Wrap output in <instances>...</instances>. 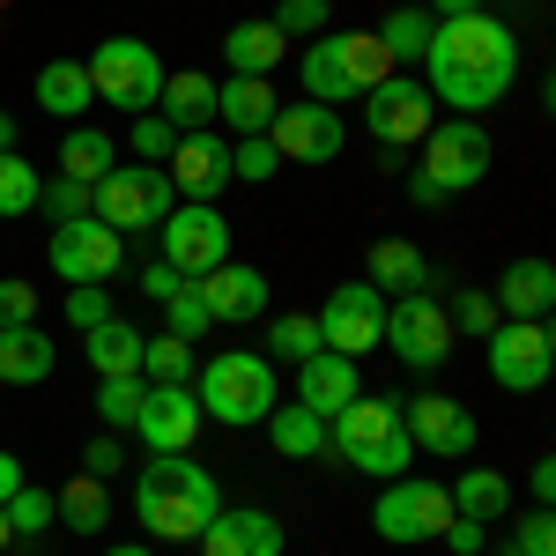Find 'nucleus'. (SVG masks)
<instances>
[{"mask_svg":"<svg viewBox=\"0 0 556 556\" xmlns=\"http://www.w3.org/2000/svg\"><path fill=\"white\" fill-rule=\"evenodd\" d=\"M490 156H497V149H490V127H482V119H445V127L424 134V164H416V172L453 201V193H475V186L490 178Z\"/></svg>","mask_w":556,"mask_h":556,"instance_id":"nucleus-10","label":"nucleus"},{"mask_svg":"<svg viewBox=\"0 0 556 556\" xmlns=\"http://www.w3.org/2000/svg\"><path fill=\"white\" fill-rule=\"evenodd\" d=\"M127 149L141 156V164H172V149H178V127L164 119V112H134V127H127Z\"/></svg>","mask_w":556,"mask_h":556,"instance_id":"nucleus-43","label":"nucleus"},{"mask_svg":"<svg viewBox=\"0 0 556 556\" xmlns=\"http://www.w3.org/2000/svg\"><path fill=\"white\" fill-rule=\"evenodd\" d=\"M38 186H45L38 164L8 149V156H0V223H15V215H38Z\"/></svg>","mask_w":556,"mask_h":556,"instance_id":"nucleus-37","label":"nucleus"},{"mask_svg":"<svg viewBox=\"0 0 556 556\" xmlns=\"http://www.w3.org/2000/svg\"><path fill=\"white\" fill-rule=\"evenodd\" d=\"M141 393H149V379H141V371H127V379H97V416H104L112 430H134Z\"/></svg>","mask_w":556,"mask_h":556,"instance_id":"nucleus-42","label":"nucleus"},{"mask_svg":"<svg viewBox=\"0 0 556 556\" xmlns=\"http://www.w3.org/2000/svg\"><path fill=\"white\" fill-rule=\"evenodd\" d=\"M83 356H89L97 379H127V371H141V327H127V319L112 312V319H97L83 334Z\"/></svg>","mask_w":556,"mask_h":556,"instance_id":"nucleus-30","label":"nucleus"},{"mask_svg":"<svg viewBox=\"0 0 556 556\" xmlns=\"http://www.w3.org/2000/svg\"><path fill=\"white\" fill-rule=\"evenodd\" d=\"M401 193H408L416 208H445V193H438V186H430V178L416 172V164H408V178H401Z\"/></svg>","mask_w":556,"mask_h":556,"instance_id":"nucleus-53","label":"nucleus"},{"mask_svg":"<svg viewBox=\"0 0 556 556\" xmlns=\"http://www.w3.org/2000/svg\"><path fill=\"white\" fill-rule=\"evenodd\" d=\"M89 67V89L104 97V104H119V112H156V97H164V60H156V45L141 38H104L97 45V60Z\"/></svg>","mask_w":556,"mask_h":556,"instance_id":"nucleus-6","label":"nucleus"},{"mask_svg":"<svg viewBox=\"0 0 556 556\" xmlns=\"http://www.w3.org/2000/svg\"><path fill=\"white\" fill-rule=\"evenodd\" d=\"M60 527H75V534H89V542H97V534L112 527V490H104L97 475L67 482V490H60Z\"/></svg>","mask_w":556,"mask_h":556,"instance_id":"nucleus-36","label":"nucleus"},{"mask_svg":"<svg viewBox=\"0 0 556 556\" xmlns=\"http://www.w3.org/2000/svg\"><path fill=\"white\" fill-rule=\"evenodd\" d=\"M445 497H453V513H460V519H482V527L513 513V482H505L497 468H460V482H453Z\"/></svg>","mask_w":556,"mask_h":556,"instance_id":"nucleus-31","label":"nucleus"},{"mask_svg":"<svg viewBox=\"0 0 556 556\" xmlns=\"http://www.w3.org/2000/svg\"><path fill=\"white\" fill-rule=\"evenodd\" d=\"M8 527H15V534H45V527H60V490L23 482V490L8 497Z\"/></svg>","mask_w":556,"mask_h":556,"instance_id":"nucleus-39","label":"nucleus"},{"mask_svg":"<svg viewBox=\"0 0 556 556\" xmlns=\"http://www.w3.org/2000/svg\"><path fill=\"white\" fill-rule=\"evenodd\" d=\"M156 260H172L178 275L193 282V275H208L230 260V223L215 201H178L164 223H156Z\"/></svg>","mask_w":556,"mask_h":556,"instance_id":"nucleus-11","label":"nucleus"},{"mask_svg":"<svg viewBox=\"0 0 556 556\" xmlns=\"http://www.w3.org/2000/svg\"><path fill=\"white\" fill-rule=\"evenodd\" d=\"M119 164V141L104 127H67V141H60V172L83 178V186H97V178Z\"/></svg>","mask_w":556,"mask_h":556,"instance_id":"nucleus-33","label":"nucleus"},{"mask_svg":"<svg viewBox=\"0 0 556 556\" xmlns=\"http://www.w3.org/2000/svg\"><path fill=\"white\" fill-rule=\"evenodd\" d=\"M327 453H342L356 475H379V482L416 468V445H408L401 408L393 401H371V393H356L342 416H327Z\"/></svg>","mask_w":556,"mask_h":556,"instance_id":"nucleus-5","label":"nucleus"},{"mask_svg":"<svg viewBox=\"0 0 556 556\" xmlns=\"http://www.w3.org/2000/svg\"><path fill=\"white\" fill-rule=\"evenodd\" d=\"M445 319H453V334H468V342H482V334L497 327V304H490V290H460Z\"/></svg>","mask_w":556,"mask_h":556,"instance_id":"nucleus-47","label":"nucleus"},{"mask_svg":"<svg viewBox=\"0 0 556 556\" xmlns=\"http://www.w3.org/2000/svg\"><path fill=\"white\" fill-rule=\"evenodd\" d=\"M15 134H23V119H15V112H0V156L15 149Z\"/></svg>","mask_w":556,"mask_h":556,"instance_id":"nucleus-57","label":"nucleus"},{"mask_svg":"<svg viewBox=\"0 0 556 556\" xmlns=\"http://www.w3.org/2000/svg\"><path fill=\"white\" fill-rule=\"evenodd\" d=\"M215 119L238 127V141L267 134L275 127V75H230V83H215Z\"/></svg>","mask_w":556,"mask_h":556,"instance_id":"nucleus-25","label":"nucleus"},{"mask_svg":"<svg viewBox=\"0 0 556 556\" xmlns=\"http://www.w3.org/2000/svg\"><path fill=\"white\" fill-rule=\"evenodd\" d=\"M223 513V490L201 460L186 453H149L134 468V519L156 534V542H201V527Z\"/></svg>","mask_w":556,"mask_h":556,"instance_id":"nucleus-2","label":"nucleus"},{"mask_svg":"<svg viewBox=\"0 0 556 556\" xmlns=\"http://www.w3.org/2000/svg\"><path fill=\"white\" fill-rule=\"evenodd\" d=\"M38 215H52V223H75V215H97V186H83V178H45L38 186Z\"/></svg>","mask_w":556,"mask_h":556,"instance_id":"nucleus-41","label":"nucleus"},{"mask_svg":"<svg viewBox=\"0 0 556 556\" xmlns=\"http://www.w3.org/2000/svg\"><path fill=\"white\" fill-rule=\"evenodd\" d=\"M319 319V342L334 349V356H371L386 334V290H371V282H334V298L312 312Z\"/></svg>","mask_w":556,"mask_h":556,"instance_id":"nucleus-16","label":"nucleus"},{"mask_svg":"<svg viewBox=\"0 0 556 556\" xmlns=\"http://www.w3.org/2000/svg\"><path fill=\"white\" fill-rule=\"evenodd\" d=\"M364 282H371V290H393V298H408V290H438L445 275H438L408 238H379L371 260H364Z\"/></svg>","mask_w":556,"mask_h":556,"instance_id":"nucleus-24","label":"nucleus"},{"mask_svg":"<svg viewBox=\"0 0 556 556\" xmlns=\"http://www.w3.org/2000/svg\"><path fill=\"white\" fill-rule=\"evenodd\" d=\"M282 519L275 513H260V505H223V513L201 527V556H282Z\"/></svg>","mask_w":556,"mask_h":556,"instance_id":"nucleus-21","label":"nucleus"},{"mask_svg":"<svg viewBox=\"0 0 556 556\" xmlns=\"http://www.w3.org/2000/svg\"><path fill=\"white\" fill-rule=\"evenodd\" d=\"M127 468V445H119V430H104V438H89V453H83V475H97V482H104V475H119Z\"/></svg>","mask_w":556,"mask_h":556,"instance_id":"nucleus-50","label":"nucleus"},{"mask_svg":"<svg viewBox=\"0 0 556 556\" xmlns=\"http://www.w3.org/2000/svg\"><path fill=\"white\" fill-rule=\"evenodd\" d=\"M445 519H453L445 482L393 475V482L379 490V505H371V534H379V542H393V549H416V542H438V534H445Z\"/></svg>","mask_w":556,"mask_h":556,"instance_id":"nucleus-7","label":"nucleus"},{"mask_svg":"<svg viewBox=\"0 0 556 556\" xmlns=\"http://www.w3.org/2000/svg\"><path fill=\"white\" fill-rule=\"evenodd\" d=\"M416 83L430 89V104H453V119H475L490 104H505L519 83V38L513 23H497L490 8L482 15H453L438 23L424 45V75Z\"/></svg>","mask_w":556,"mask_h":556,"instance_id":"nucleus-1","label":"nucleus"},{"mask_svg":"<svg viewBox=\"0 0 556 556\" xmlns=\"http://www.w3.org/2000/svg\"><path fill=\"white\" fill-rule=\"evenodd\" d=\"M97 319H112V282H75V290H67V327L89 334Z\"/></svg>","mask_w":556,"mask_h":556,"instance_id":"nucleus-48","label":"nucleus"},{"mask_svg":"<svg viewBox=\"0 0 556 556\" xmlns=\"http://www.w3.org/2000/svg\"><path fill=\"white\" fill-rule=\"evenodd\" d=\"M193 401L223 430H253L275 416V364L260 349H223L208 364H193Z\"/></svg>","mask_w":556,"mask_h":556,"instance_id":"nucleus-4","label":"nucleus"},{"mask_svg":"<svg viewBox=\"0 0 556 556\" xmlns=\"http://www.w3.org/2000/svg\"><path fill=\"white\" fill-rule=\"evenodd\" d=\"M356 393H364V371H356V356H334V349H319V356H304V364H298V408H312L319 424H327V416H342Z\"/></svg>","mask_w":556,"mask_h":556,"instance_id":"nucleus-22","label":"nucleus"},{"mask_svg":"<svg viewBox=\"0 0 556 556\" xmlns=\"http://www.w3.org/2000/svg\"><path fill=\"white\" fill-rule=\"evenodd\" d=\"M282 52H290V38H282L267 15L223 30V67H230V75H275V67H282Z\"/></svg>","mask_w":556,"mask_h":556,"instance_id":"nucleus-27","label":"nucleus"},{"mask_svg":"<svg viewBox=\"0 0 556 556\" xmlns=\"http://www.w3.org/2000/svg\"><path fill=\"white\" fill-rule=\"evenodd\" d=\"M379 349H393L408 371H438L445 356H453V319H445V304L430 298V290H408V298L386 304V334Z\"/></svg>","mask_w":556,"mask_h":556,"instance_id":"nucleus-13","label":"nucleus"},{"mask_svg":"<svg viewBox=\"0 0 556 556\" xmlns=\"http://www.w3.org/2000/svg\"><path fill=\"white\" fill-rule=\"evenodd\" d=\"M201 401H193V379L186 386H149L141 393V408H134V438L149 445V453H193V438H201Z\"/></svg>","mask_w":556,"mask_h":556,"instance_id":"nucleus-18","label":"nucleus"},{"mask_svg":"<svg viewBox=\"0 0 556 556\" xmlns=\"http://www.w3.org/2000/svg\"><path fill=\"white\" fill-rule=\"evenodd\" d=\"M89 104H97V89H89V67H83V60H45V67H38V112H45V119L83 127Z\"/></svg>","mask_w":556,"mask_h":556,"instance_id":"nucleus-28","label":"nucleus"},{"mask_svg":"<svg viewBox=\"0 0 556 556\" xmlns=\"http://www.w3.org/2000/svg\"><path fill=\"white\" fill-rule=\"evenodd\" d=\"M193 364H201V356H193L186 334H172V327H164V334H141V379L149 386H186Z\"/></svg>","mask_w":556,"mask_h":556,"instance_id":"nucleus-35","label":"nucleus"},{"mask_svg":"<svg viewBox=\"0 0 556 556\" xmlns=\"http://www.w3.org/2000/svg\"><path fill=\"white\" fill-rule=\"evenodd\" d=\"M45 267L75 290V282H112L127 267V238L97 215H75V223H52V245H45Z\"/></svg>","mask_w":556,"mask_h":556,"instance_id":"nucleus-12","label":"nucleus"},{"mask_svg":"<svg viewBox=\"0 0 556 556\" xmlns=\"http://www.w3.org/2000/svg\"><path fill=\"white\" fill-rule=\"evenodd\" d=\"M490 304H497V319H549V304H556V267H549L542 253L513 260V267L497 275Z\"/></svg>","mask_w":556,"mask_h":556,"instance_id":"nucleus-23","label":"nucleus"},{"mask_svg":"<svg viewBox=\"0 0 556 556\" xmlns=\"http://www.w3.org/2000/svg\"><path fill=\"white\" fill-rule=\"evenodd\" d=\"M38 319V282H0V327H30Z\"/></svg>","mask_w":556,"mask_h":556,"instance_id":"nucleus-49","label":"nucleus"},{"mask_svg":"<svg viewBox=\"0 0 556 556\" xmlns=\"http://www.w3.org/2000/svg\"><path fill=\"white\" fill-rule=\"evenodd\" d=\"M156 112H164L178 134H215V75H201V67H178V75H164Z\"/></svg>","mask_w":556,"mask_h":556,"instance_id":"nucleus-26","label":"nucleus"},{"mask_svg":"<svg viewBox=\"0 0 556 556\" xmlns=\"http://www.w3.org/2000/svg\"><path fill=\"white\" fill-rule=\"evenodd\" d=\"M97 556H156V549H141V542H119V549H97Z\"/></svg>","mask_w":556,"mask_h":556,"instance_id":"nucleus-58","label":"nucleus"},{"mask_svg":"<svg viewBox=\"0 0 556 556\" xmlns=\"http://www.w3.org/2000/svg\"><path fill=\"white\" fill-rule=\"evenodd\" d=\"M164 319H172V334H186V342H201L215 319H208V298H201V282H178L172 298H164Z\"/></svg>","mask_w":556,"mask_h":556,"instance_id":"nucleus-45","label":"nucleus"},{"mask_svg":"<svg viewBox=\"0 0 556 556\" xmlns=\"http://www.w3.org/2000/svg\"><path fill=\"white\" fill-rule=\"evenodd\" d=\"M172 208H178V193H172V178H164V164H112V172L97 178V223H112L119 238L156 230Z\"/></svg>","mask_w":556,"mask_h":556,"instance_id":"nucleus-8","label":"nucleus"},{"mask_svg":"<svg viewBox=\"0 0 556 556\" xmlns=\"http://www.w3.org/2000/svg\"><path fill=\"white\" fill-rule=\"evenodd\" d=\"M304 75V104H356V97H371V89L386 83V75H401L393 60H386V45L371 38V30H327V38L304 45L298 60Z\"/></svg>","mask_w":556,"mask_h":556,"instance_id":"nucleus-3","label":"nucleus"},{"mask_svg":"<svg viewBox=\"0 0 556 556\" xmlns=\"http://www.w3.org/2000/svg\"><path fill=\"white\" fill-rule=\"evenodd\" d=\"M438 542H453V556H482V549H490V527H482V519H460V513H453Z\"/></svg>","mask_w":556,"mask_h":556,"instance_id":"nucleus-51","label":"nucleus"},{"mask_svg":"<svg viewBox=\"0 0 556 556\" xmlns=\"http://www.w3.org/2000/svg\"><path fill=\"white\" fill-rule=\"evenodd\" d=\"M267 23H275L290 45H312V38H327V30H334L327 0H275V15H267Z\"/></svg>","mask_w":556,"mask_h":556,"instance_id":"nucleus-40","label":"nucleus"},{"mask_svg":"<svg viewBox=\"0 0 556 556\" xmlns=\"http://www.w3.org/2000/svg\"><path fill=\"white\" fill-rule=\"evenodd\" d=\"M178 282H186V275H178L172 260H149V267H141V298H149V304H164Z\"/></svg>","mask_w":556,"mask_h":556,"instance_id":"nucleus-52","label":"nucleus"},{"mask_svg":"<svg viewBox=\"0 0 556 556\" xmlns=\"http://www.w3.org/2000/svg\"><path fill=\"white\" fill-rule=\"evenodd\" d=\"M23 482H30V475H23V460H15V453H0V505H8Z\"/></svg>","mask_w":556,"mask_h":556,"instance_id":"nucleus-55","label":"nucleus"},{"mask_svg":"<svg viewBox=\"0 0 556 556\" xmlns=\"http://www.w3.org/2000/svg\"><path fill=\"white\" fill-rule=\"evenodd\" d=\"M438 23H453V15H482V0H424Z\"/></svg>","mask_w":556,"mask_h":556,"instance_id":"nucleus-56","label":"nucleus"},{"mask_svg":"<svg viewBox=\"0 0 556 556\" xmlns=\"http://www.w3.org/2000/svg\"><path fill=\"white\" fill-rule=\"evenodd\" d=\"M267 438H275V453H282V460H319V453H327V424H319L312 408H298V401H275Z\"/></svg>","mask_w":556,"mask_h":556,"instance_id":"nucleus-32","label":"nucleus"},{"mask_svg":"<svg viewBox=\"0 0 556 556\" xmlns=\"http://www.w3.org/2000/svg\"><path fill=\"white\" fill-rule=\"evenodd\" d=\"M193 282H201V298H208L215 327H253L260 312H267V298H275L253 260H223V267H208V275H193Z\"/></svg>","mask_w":556,"mask_h":556,"instance_id":"nucleus-19","label":"nucleus"},{"mask_svg":"<svg viewBox=\"0 0 556 556\" xmlns=\"http://www.w3.org/2000/svg\"><path fill=\"white\" fill-rule=\"evenodd\" d=\"M364 104V134L379 141V149H424V134L438 127V104H430V89L416 75H386L371 97H356Z\"/></svg>","mask_w":556,"mask_h":556,"instance_id":"nucleus-14","label":"nucleus"},{"mask_svg":"<svg viewBox=\"0 0 556 556\" xmlns=\"http://www.w3.org/2000/svg\"><path fill=\"white\" fill-rule=\"evenodd\" d=\"M267 349H275V356H267V364H304V356H319V319H312V312H282V319H275V334H267Z\"/></svg>","mask_w":556,"mask_h":556,"instance_id":"nucleus-38","label":"nucleus"},{"mask_svg":"<svg viewBox=\"0 0 556 556\" xmlns=\"http://www.w3.org/2000/svg\"><path fill=\"white\" fill-rule=\"evenodd\" d=\"M527 490H534V505H549L556 497V460H534V468H527Z\"/></svg>","mask_w":556,"mask_h":556,"instance_id":"nucleus-54","label":"nucleus"},{"mask_svg":"<svg viewBox=\"0 0 556 556\" xmlns=\"http://www.w3.org/2000/svg\"><path fill=\"white\" fill-rule=\"evenodd\" d=\"M267 141H275L282 164H334L342 141H349V119L334 104H282L275 127H267Z\"/></svg>","mask_w":556,"mask_h":556,"instance_id":"nucleus-17","label":"nucleus"},{"mask_svg":"<svg viewBox=\"0 0 556 556\" xmlns=\"http://www.w3.org/2000/svg\"><path fill=\"white\" fill-rule=\"evenodd\" d=\"M505 556H556V513L549 505H534V513L513 527V542H505Z\"/></svg>","mask_w":556,"mask_h":556,"instance_id":"nucleus-46","label":"nucleus"},{"mask_svg":"<svg viewBox=\"0 0 556 556\" xmlns=\"http://www.w3.org/2000/svg\"><path fill=\"white\" fill-rule=\"evenodd\" d=\"M275 172H282V156H275V141H267V134H245V141H230V178H245V186H267Z\"/></svg>","mask_w":556,"mask_h":556,"instance_id":"nucleus-44","label":"nucleus"},{"mask_svg":"<svg viewBox=\"0 0 556 556\" xmlns=\"http://www.w3.org/2000/svg\"><path fill=\"white\" fill-rule=\"evenodd\" d=\"M430 30H438V15H430V8H386V23L371 30V38L386 45V60H393V67H408V60H424Z\"/></svg>","mask_w":556,"mask_h":556,"instance_id":"nucleus-34","label":"nucleus"},{"mask_svg":"<svg viewBox=\"0 0 556 556\" xmlns=\"http://www.w3.org/2000/svg\"><path fill=\"white\" fill-rule=\"evenodd\" d=\"M164 178H172L178 201H223V186H238V178H230V141H215V134H178Z\"/></svg>","mask_w":556,"mask_h":556,"instance_id":"nucleus-20","label":"nucleus"},{"mask_svg":"<svg viewBox=\"0 0 556 556\" xmlns=\"http://www.w3.org/2000/svg\"><path fill=\"white\" fill-rule=\"evenodd\" d=\"M52 364H60V349L45 342V327H0V386H38L52 379Z\"/></svg>","mask_w":556,"mask_h":556,"instance_id":"nucleus-29","label":"nucleus"},{"mask_svg":"<svg viewBox=\"0 0 556 556\" xmlns=\"http://www.w3.org/2000/svg\"><path fill=\"white\" fill-rule=\"evenodd\" d=\"M8 542H15V527H8V505H0V549H8Z\"/></svg>","mask_w":556,"mask_h":556,"instance_id":"nucleus-59","label":"nucleus"},{"mask_svg":"<svg viewBox=\"0 0 556 556\" xmlns=\"http://www.w3.org/2000/svg\"><path fill=\"white\" fill-rule=\"evenodd\" d=\"M482 364H490V379L505 386V393H542L549 371H556L549 319H497V327L482 334Z\"/></svg>","mask_w":556,"mask_h":556,"instance_id":"nucleus-9","label":"nucleus"},{"mask_svg":"<svg viewBox=\"0 0 556 556\" xmlns=\"http://www.w3.org/2000/svg\"><path fill=\"white\" fill-rule=\"evenodd\" d=\"M401 424H408V445L430 453V460H468L475 438H482V424L468 416V401H453V393H438V386H424V393L401 401Z\"/></svg>","mask_w":556,"mask_h":556,"instance_id":"nucleus-15","label":"nucleus"}]
</instances>
